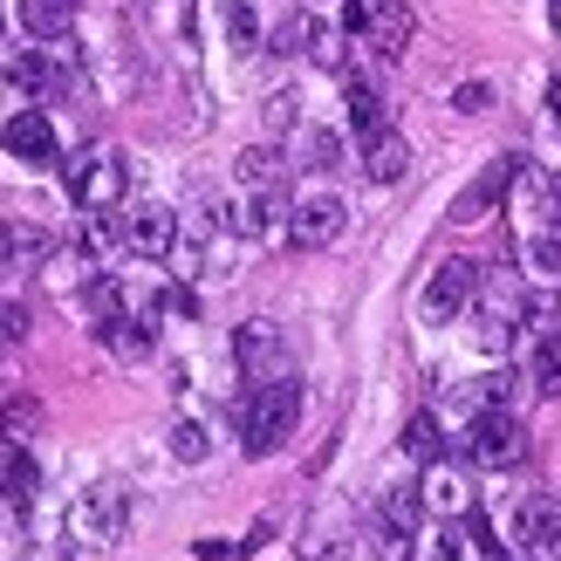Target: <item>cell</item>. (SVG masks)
<instances>
[{
  "instance_id": "obj_1",
  "label": "cell",
  "mask_w": 561,
  "mask_h": 561,
  "mask_svg": "<svg viewBox=\"0 0 561 561\" xmlns=\"http://www.w3.org/2000/svg\"><path fill=\"white\" fill-rule=\"evenodd\" d=\"M301 417V383L295 377H274V383H247V404H240V453L247 459H267L288 445Z\"/></svg>"
},
{
  "instance_id": "obj_2",
  "label": "cell",
  "mask_w": 561,
  "mask_h": 561,
  "mask_svg": "<svg viewBox=\"0 0 561 561\" xmlns=\"http://www.w3.org/2000/svg\"><path fill=\"white\" fill-rule=\"evenodd\" d=\"M124 535H130V486L96 480L90 493H76V507H69V541H82V548H117Z\"/></svg>"
},
{
  "instance_id": "obj_3",
  "label": "cell",
  "mask_w": 561,
  "mask_h": 561,
  "mask_svg": "<svg viewBox=\"0 0 561 561\" xmlns=\"http://www.w3.org/2000/svg\"><path fill=\"white\" fill-rule=\"evenodd\" d=\"M62 179L82 213H117L130 199V164L117 151H76V158H62Z\"/></svg>"
},
{
  "instance_id": "obj_4",
  "label": "cell",
  "mask_w": 561,
  "mask_h": 561,
  "mask_svg": "<svg viewBox=\"0 0 561 561\" xmlns=\"http://www.w3.org/2000/svg\"><path fill=\"white\" fill-rule=\"evenodd\" d=\"M466 459L472 466H486V472H507L527 459V432H520V417L507 404H480L472 411V425H466Z\"/></svg>"
},
{
  "instance_id": "obj_5",
  "label": "cell",
  "mask_w": 561,
  "mask_h": 561,
  "mask_svg": "<svg viewBox=\"0 0 561 561\" xmlns=\"http://www.w3.org/2000/svg\"><path fill=\"white\" fill-rule=\"evenodd\" d=\"M233 363H240V377H247V383L295 377V363H288V335H280V322H267V316H254V322H240V329H233Z\"/></svg>"
},
{
  "instance_id": "obj_6",
  "label": "cell",
  "mask_w": 561,
  "mask_h": 561,
  "mask_svg": "<svg viewBox=\"0 0 561 561\" xmlns=\"http://www.w3.org/2000/svg\"><path fill=\"white\" fill-rule=\"evenodd\" d=\"M480 288H486L480 261H466V254L438 261V267H432V280H425V316H432V322H453V316H466V308L480 301Z\"/></svg>"
},
{
  "instance_id": "obj_7",
  "label": "cell",
  "mask_w": 561,
  "mask_h": 561,
  "mask_svg": "<svg viewBox=\"0 0 561 561\" xmlns=\"http://www.w3.org/2000/svg\"><path fill=\"white\" fill-rule=\"evenodd\" d=\"M350 227V206L329 199V192H316V199H295L288 206V247H301V254H316V247H335Z\"/></svg>"
},
{
  "instance_id": "obj_8",
  "label": "cell",
  "mask_w": 561,
  "mask_h": 561,
  "mask_svg": "<svg viewBox=\"0 0 561 561\" xmlns=\"http://www.w3.org/2000/svg\"><path fill=\"white\" fill-rule=\"evenodd\" d=\"M0 145H8V158H21L27 172H48V164L62 158V137H55L48 110H14V117L0 124Z\"/></svg>"
},
{
  "instance_id": "obj_9",
  "label": "cell",
  "mask_w": 561,
  "mask_h": 561,
  "mask_svg": "<svg viewBox=\"0 0 561 561\" xmlns=\"http://www.w3.org/2000/svg\"><path fill=\"white\" fill-rule=\"evenodd\" d=\"M514 179H520V158H514V151H500V158L486 164V172H480V179H472V185L459 192V199H453V219H459V227L486 219V213H493V206L514 192Z\"/></svg>"
},
{
  "instance_id": "obj_10",
  "label": "cell",
  "mask_w": 561,
  "mask_h": 561,
  "mask_svg": "<svg viewBox=\"0 0 561 561\" xmlns=\"http://www.w3.org/2000/svg\"><path fill=\"white\" fill-rule=\"evenodd\" d=\"M117 227H124V247H130V254H145V261H164V254L179 247V213L158 206V199L137 206V213H124Z\"/></svg>"
},
{
  "instance_id": "obj_11",
  "label": "cell",
  "mask_w": 561,
  "mask_h": 561,
  "mask_svg": "<svg viewBox=\"0 0 561 561\" xmlns=\"http://www.w3.org/2000/svg\"><path fill=\"white\" fill-rule=\"evenodd\" d=\"M554 541H561V500H548V493H527L520 507H514V548L520 554H554Z\"/></svg>"
},
{
  "instance_id": "obj_12",
  "label": "cell",
  "mask_w": 561,
  "mask_h": 561,
  "mask_svg": "<svg viewBox=\"0 0 561 561\" xmlns=\"http://www.w3.org/2000/svg\"><path fill=\"white\" fill-rule=\"evenodd\" d=\"M227 227H233L240 240H274V233L288 240V192H247Z\"/></svg>"
},
{
  "instance_id": "obj_13",
  "label": "cell",
  "mask_w": 561,
  "mask_h": 561,
  "mask_svg": "<svg viewBox=\"0 0 561 561\" xmlns=\"http://www.w3.org/2000/svg\"><path fill=\"white\" fill-rule=\"evenodd\" d=\"M48 267V233L35 219H0V274H35Z\"/></svg>"
},
{
  "instance_id": "obj_14",
  "label": "cell",
  "mask_w": 561,
  "mask_h": 561,
  "mask_svg": "<svg viewBox=\"0 0 561 561\" xmlns=\"http://www.w3.org/2000/svg\"><path fill=\"white\" fill-rule=\"evenodd\" d=\"M411 35H417V14H411V0H383V8L370 14V27H363V42H370L383 62H398V55L411 48Z\"/></svg>"
},
{
  "instance_id": "obj_15",
  "label": "cell",
  "mask_w": 561,
  "mask_h": 561,
  "mask_svg": "<svg viewBox=\"0 0 561 561\" xmlns=\"http://www.w3.org/2000/svg\"><path fill=\"white\" fill-rule=\"evenodd\" d=\"M35 486H42V466H35V453H27V438H0V500L27 507Z\"/></svg>"
},
{
  "instance_id": "obj_16",
  "label": "cell",
  "mask_w": 561,
  "mask_h": 561,
  "mask_svg": "<svg viewBox=\"0 0 561 561\" xmlns=\"http://www.w3.org/2000/svg\"><path fill=\"white\" fill-rule=\"evenodd\" d=\"M411 172V145L398 130H377V137H363V179H377V185H398Z\"/></svg>"
},
{
  "instance_id": "obj_17",
  "label": "cell",
  "mask_w": 561,
  "mask_h": 561,
  "mask_svg": "<svg viewBox=\"0 0 561 561\" xmlns=\"http://www.w3.org/2000/svg\"><path fill=\"white\" fill-rule=\"evenodd\" d=\"M96 335H103V350H110V356H124V363H145V356H151V343H158V329H151V322H137V316L96 322Z\"/></svg>"
},
{
  "instance_id": "obj_18",
  "label": "cell",
  "mask_w": 561,
  "mask_h": 561,
  "mask_svg": "<svg viewBox=\"0 0 561 561\" xmlns=\"http://www.w3.org/2000/svg\"><path fill=\"white\" fill-rule=\"evenodd\" d=\"M21 27L35 42H62L76 27V0H21Z\"/></svg>"
},
{
  "instance_id": "obj_19",
  "label": "cell",
  "mask_w": 561,
  "mask_h": 561,
  "mask_svg": "<svg viewBox=\"0 0 561 561\" xmlns=\"http://www.w3.org/2000/svg\"><path fill=\"white\" fill-rule=\"evenodd\" d=\"M240 185H247V192H280V185H288V158H280L274 145L240 151Z\"/></svg>"
},
{
  "instance_id": "obj_20",
  "label": "cell",
  "mask_w": 561,
  "mask_h": 561,
  "mask_svg": "<svg viewBox=\"0 0 561 561\" xmlns=\"http://www.w3.org/2000/svg\"><path fill=\"white\" fill-rule=\"evenodd\" d=\"M425 486H398V493H383V507H377V527H398V535H417V520H425Z\"/></svg>"
},
{
  "instance_id": "obj_21",
  "label": "cell",
  "mask_w": 561,
  "mask_h": 561,
  "mask_svg": "<svg viewBox=\"0 0 561 561\" xmlns=\"http://www.w3.org/2000/svg\"><path fill=\"white\" fill-rule=\"evenodd\" d=\"M82 308H90V322H117L130 316V295L117 274H90V288H82Z\"/></svg>"
},
{
  "instance_id": "obj_22",
  "label": "cell",
  "mask_w": 561,
  "mask_h": 561,
  "mask_svg": "<svg viewBox=\"0 0 561 561\" xmlns=\"http://www.w3.org/2000/svg\"><path fill=\"white\" fill-rule=\"evenodd\" d=\"M398 445H404L417 466H438V459H445V425H438L432 411H417L411 425H404V438H398Z\"/></svg>"
},
{
  "instance_id": "obj_23",
  "label": "cell",
  "mask_w": 561,
  "mask_h": 561,
  "mask_svg": "<svg viewBox=\"0 0 561 561\" xmlns=\"http://www.w3.org/2000/svg\"><path fill=\"white\" fill-rule=\"evenodd\" d=\"M425 507L432 514H466L472 507V493H466V480L453 466H432V480H425Z\"/></svg>"
},
{
  "instance_id": "obj_24",
  "label": "cell",
  "mask_w": 561,
  "mask_h": 561,
  "mask_svg": "<svg viewBox=\"0 0 561 561\" xmlns=\"http://www.w3.org/2000/svg\"><path fill=\"white\" fill-rule=\"evenodd\" d=\"M343 103H350V130H356V137H377V130H390V124H383V96L370 90V82H350V90H343Z\"/></svg>"
},
{
  "instance_id": "obj_25",
  "label": "cell",
  "mask_w": 561,
  "mask_h": 561,
  "mask_svg": "<svg viewBox=\"0 0 561 561\" xmlns=\"http://www.w3.org/2000/svg\"><path fill=\"white\" fill-rule=\"evenodd\" d=\"M316 35H322V21H316V14H288V21L274 27L267 55H308V48H316Z\"/></svg>"
},
{
  "instance_id": "obj_26",
  "label": "cell",
  "mask_w": 561,
  "mask_h": 561,
  "mask_svg": "<svg viewBox=\"0 0 561 561\" xmlns=\"http://www.w3.org/2000/svg\"><path fill=\"white\" fill-rule=\"evenodd\" d=\"M527 377H535L541 398H561V335H541V343H535V363H527Z\"/></svg>"
},
{
  "instance_id": "obj_27",
  "label": "cell",
  "mask_w": 561,
  "mask_h": 561,
  "mask_svg": "<svg viewBox=\"0 0 561 561\" xmlns=\"http://www.w3.org/2000/svg\"><path fill=\"white\" fill-rule=\"evenodd\" d=\"M295 164H308V172H335V164H343V137L335 130H301V158Z\"/></svg>"
},
{
  "instance_id": "obj_28",
  "label": "cell",
  "mask_w": 561,
  "mask_h": 561,
  "mask_svg": "<svg viewBox=\"0 0 561 561\" xmlns=\"http://www.w3.org/2000/svg\"><path fill=\"white\" fill-rule=\"evenodd\" d=\"M527 267H535L541 280H561V227H541L535 240H527Z\"/></svg>"
},
{
  "instance_id": "obj_29",
  "label": "cell",
  "mask_w": 561,
  "mask_h": 561,
  "mask_svg": "<svg viewBox=\"0 0 561 561\" xmlns=\"http://www.w3.org/2000/svg\"><path fill=\"white\" fill-rule=\"evenodd\" d=\"M213 453V438H206V425H192V417H179L172 425V459H185V466H199Z\"/></svg>"
},
{
  "instance_id": "obj_30",
  "label": "cell",
  "mask_w": 561,
  "mask_h": 561,
  "mask_svg": "<svg viewBox=\"0 0 561 561\" xmlns=\"http://www.w3.org/2000/svg\"><path fill=\"white\" fill-rule=\"evenodd\" d=\"M35 425H42V404H35V398H8V411H0V432H8V438H27Z\"/></svg>"
},
{
  "instance_id": "obj_31",
  "label": "cell",
  "mask_w": 561,
  "mask_h": 561,
  "mask_svg": "<svg viewBox=\"0 0 561 561\" xmlns=\"http://www.w3.org/2000/svg\"><path fill=\"white\" fill-rule=\"evenodd\" d=\"M453 110H459V117H486V110H493V82H459Z\"/></svg>"
},
{
  "instance_id": "obj_32",
  "label": "cell",
  "mask_w": 561,
  "mask_h": 561,
  "mask_svg": "<svg viewBox=\"0 0 561 561\" xmlns=\"http://www.w3.org/2000/svg\"><path fill=\"white\" fill-rule=\"evenodd\" d=\"M227 35H233L240 55H254V48H261V21H254V8H233V14H227Z\"/></svg>"
},
{
  "instance_id": "obj_33",
  "label": "cell",
  "mask_w": 561,
  "mask_h": 561,
  "mask_svg": "<svg viewBox=\"0 0 561 561\" xmlns=\"http://www.w3.org/2000/svg\"><path fill=\"white\" fill-rule=\"evenodd\" d=\"M425 561H466V535H459V527L432 535V541H425Z\"/></svg>"
},
{
  "instance_id": "obj_34",
  "label": "cell",
  "mask_w": 561,
  "mask_h": 561,
  "mask_svg": "<svg viewBox=\"0 0 561 561\" xmlns=\"http://www.w3.org/2000/svg\"><path fill=\"white\" fill-rule=\"evenodd\" d=\"M158 316H185L192 322V316H199V295H192V288H164L158 295Z\"/></svg>"
},
{
  "instance_id": "obj_35",
  "label": "cell",
  "mask_w": 561,
  "mask_h": 561,
  "mask_svg": "<svg viewBox=\"0 0 561 561\" xmlns=\"http://www.w3.org/2000/svg\"><path fill=\"white\" fill-rule=\"evenodd\" d=\"M480 404H514V370H493L480 383Z\"/></svg>"
},
{
  "instance_id": "obj_36",
  "label": "cell",
  "mask_w": 561,
  "mask_h": 561,
  "mask_svg": "<svg viewBox=\"0 0 561 561\" xmlns=\"http://www.w3.org/2000/svg\"><path fill=\"white\" fill-rule=\"evenodd\" d=\"M21 335H27V308H8V301H0V350L21 343Z\"/></svg>"
},
{
  "instance_id": "obj_37",
  "label": "cell",
  "mask_w": 561,
  "mask_h": 561,
  "mask_svg": "<svg viewBox=\"0 0 561 561\" xmlns=\"http://www.w3.org/2000/svg\"><path fill=\"white\" fill-rule=\"evenodd\" d=\"M267 124H274V130H288V124H295V96H288V90H274V96H267Z\"/></svg>"
},
{
  "instance_id": "obj_38",
  "label": "cell",
  "mask_w": 561,
  "mask_h": 561,
  "mask_svg": "<svg viewBox=\"0 0 561 561\" xmlns=\"http://www.w3.org/2000/svg\"><path fill=\"white\" fill-rule=\"evenodd\" d=\"M548 117H554V124H561V76H554V82H548Z\"/></svg>"
},
{
  "instance_id": "obj_39",
  "label": "cell",
  "mask_w": 561,
  "mask_h": 561,
  "mask_svg": "<svg viewBox=\"0 0 561 561\" xmlns=\"http://www.w3.org/2000/svg\"><path fill=\"white\" fill-rule=\"evenodd\" d=\"M548 21H554V35H561V0H548Z\"/></svg>"
},
{
  "instance_id": "obj_40",
  "label": "cell",
  "mask_w": 561,
  "mask_h": 561,
  "mask_svg": "<svg viewBox=\"0 0 561 561\" xmlns=\"http://www.w3.org/2000/svg\"><path fill=\"white\" fill-rule=\"evenodd\" d=\"M548 561H561V541H554V554H548Z\"/></svg>"
},
{
  "instance_id": "obj_41",
  "label": "cell",
  "mask_w": 561,
  "mask_h": 561,
  "mask_svg": "<svg viewBox=\"0 0 561 561\" xmlns=\"http://www.w3.org/2000/svg\"><path fill=\"white\" fill-rule=\"evenodd\" d=\"M0 21H8V8H0Z\"/></svg>"
},
{
  "instance_id": "obj_42",
  "label": "cell",
  "mask_w": 561,
  "mask_h": 561,
  "mask_svg": "<svg viewBox=\"0 0 561 561\" xmlns=\"http://www.w3.org/2000/svg\"><path fill=\"white\" fill-rule=\"evenodd\" d=\"M27 561H35V554H27Z\"/></svg>"
}]
</instances>
